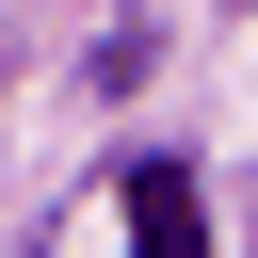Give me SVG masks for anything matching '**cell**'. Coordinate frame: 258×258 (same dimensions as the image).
<instances>
[{
	"label": "cell",
	"mask_w": 258,
	"mask_h": 258,
	"mask_svg": "<svg viewBox=\"0 0 258 258\" xmlns=\"http://www.w3.org/2000/svg\"><path fill=\"white\" fill-rule=\"evenodd\" d=\"M129 258H210V210H194V161H129Z\"/></svg>",
	"instance_id": "1"
}]
</instances>
